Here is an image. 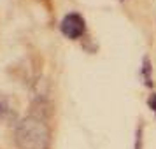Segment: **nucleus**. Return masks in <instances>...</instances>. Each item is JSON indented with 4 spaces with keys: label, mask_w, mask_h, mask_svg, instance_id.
Segmentation results:
<instances>
[{
    "label": "nucleus",
    "mask_w": 156,
    "mask_h": 149,
    "mask_svg": "<svg viewBox=\"0 0 156 149\" xmlns=\"http://www.w3.org/2000/svg\"><path fill=\"white\" fill-rule=\"evenodd\" d=\"M147 105H149V109H151V111H154V114H156V93H151V95H149Z\"/></svg>",
    "instance_id": "6"
},
{
    "label": "nucleus",
    "mask_w": 156,
    "mask_h": 149,
    "mask_svg": "<svg viewBox=\"0 0 156 149\" xmlns=\"http://www.w3.org/2000/svg\"><path fill=\"white\" fill-rule=\"evenodd\" d=\"M142 130H144V126H142V123L137 126V139H135V149H142Z\"/></svg>",
    "instance_id": "5"
},
{
    "label": "nucleus",
    "mask_w": 156,
    "mask_h": 149,
    "mask_svg": "<svg viewBox=\"0 0 156 149\" xmlns=\"http://www.w3.org/2000/svg\"><path fill=\"white\" fill-rule=\"evenodd\" d=\"M14 142L20 149H49L51 130L41 118L27 116L16 125Z\"/></svg>",
    "instance_id": "1"
},
{
    "label": "nucleus",
    "mask_w": 156,
    "mask_h": 149,
    "mask_svg": "<svg viewBox=\"0 0 156 149\" xmlns=\"http://www.w3.org/2000/svg\"><path fill=\"white\" fill-rule=\"evenodd\" d=\"M60 28H62V34L65 37H69V39H79V37H83V34H84V30H86V21L81 14L70 12V14H67L62 20Z\"/></svg>",
    "instance_id": "2"
},
{
    "label": "nucleus",
    "mask_w": 156,
    "mask_h": 149,
    "mask_svg": "<svg viewBox=\"0 0 156 149\" xmlns=\"http://www.w3.org/2000/svg\"><path fill=\"white\" fill-rule=\"evenodd\" d=\"M142 76H144V79H146V84L147 86H153V83H151V62H149L147 56H144V60H142Z\"/></svg>",
    "instance_id": "4"
},
{
    "label": "nucleus",
    "mask_w": 156,
    "mask_h": 149,
    "mask_svg": "<svg viewBox=\"0 0 156 149\" xmlns=\"http://www.w3.org/2000/svg\"><path fill=\"white\" fill-rule=\"evenodd\" d=\"M18 118V107H16L14 100L0 93V121H5V123H12Z\"/></svg>",
    "instance_id": "3"
}]
</instances>
